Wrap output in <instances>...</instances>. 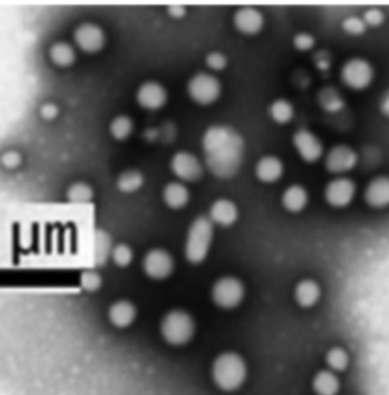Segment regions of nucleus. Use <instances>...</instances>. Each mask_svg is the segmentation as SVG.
Listing matches in <instances>:
<instances>
[{"label":"nucleus","mask_w":389,"mask_h":395,"mask_svg":"<svg viewBox=\"0 0 389 395\" xmlns=\"http://www.w3.org/2000/svg\"><path fill=\"white\" fill-rule=\"evenodd\" d=\"M203 151L207 168L218 178H231L243 161L245 141L238 129L228 125H212L203 136Z\"/></svg>","instance_id":"obj_1"},{"label":"nucleus","mask_w":389,"mask_h":395,"mask_svg":"<svg viewBox=\"0 0 389 395\" xmlns=\"http://www.w3.org/2000/svg\"><path fill=\"white\" fill-rule=\"evenodd\" d=\"M210 371L215 386L224 392L239 391L248 379L247 360L236 351H224L218 355Z\"/></svg>","instance_id":"obj_2"},{"label":"nucleus","mask_w":389,"mask_h":395,"mask_svg":"<svg viewBox=\"0 0 389 395\" xmlns=\"http://www.w3.org/2000/svg\"><path fill=\"white\" fill-rule=\"evenodd\" d=\"M213 240V222L208 216H196L187 229L184 254L186 259L196 265L206 260Z\"/></svg>","instance_id":"obj_3"},{"label":"nucleus","mask_w":389,"mask_h":395,"mask_svg":"<svg viewBox=\"0 0 389 395\" xmlns=\"http://www.w3.org/2000/svg\"><path fill=\"white\" fill-rule=\"evenodd\" d=\"M195 330L196 324L193 316L183 309L169 310L161 318L160 335L169 345L181 347L191 342Z\"/></svg>","instance_id":"obj_4"},{"label":"nucleus","mask_w":389,"mask_h":395,"mask_svg":"<svg viewBox=\"0 0 389 395\" xmlns=\"http://www.w3.org/2000/svg\"><path fill=\"white\" fill-rule=\"evenodd\" d=\"M245 298V284L240 278L225 276L218 278L212 286V301L220 309L231 310Z\"/></svg>","instance_id":"obj_5"},{"label":"nucleus","mask_w":389,"mask_h":395,"mask_svg":"<svg viewBox=\"0 0 389 395\" xmlns=\"http://www.w3.org/2000/svg\"><path fill=\"white\" fill-rule=\"evenodd\" d=\"M220 90V81L208 72H198L187 81V94L199 105L213 104L219 97Z\"/></svg>","instance_id":"obj_6"},{"label":"nucleus","mask_w":389,"mask_h":395,"mask_svg":"<svg viewBox=\"0 0 389 395\" xmlns=\"http://www.w3.org/2000/svg\"><path fill=\"white\" fill-rule=\"evenodd\" d=\"M373 65L363 58H351L342 65L341 80L353 90H363L373 81Z\"/></svg>","instance_id":"obj_7"},{"label":"nucleus","mask_w":389,"mask_h":395,"mask_svg":"<svg viewBox=\"0 0 389 395\" xmlns=\"http://www.w3.org/2000/svg\"><path fill=\"white\" fill-rule=\"evenodd\" d=\"M174 257L163 248H152L143 257V271L152 280H164L174 272Z\"/></svg>","instance_id":"obj_8"},{"label":"nucleus","mask_w":389,"mask_h":395,"mask_svg":"<svg viewBox=\"0 0 389 395\" xmlns=\"http://www.w3.org/2000/svg\"><path fill=\"white\" fill-rule=\"evenodd\" d=\"M73 40L75 45L87 53H96L102 50L107 41L104 29L96 23H92V21L78 25L73 31Z\"/></svg>","instance_id":"obj_9"},{"label":"nucleus","mask_w":389,"mask_h":395,"mask_svg":"<svg viewBox=\"0 0 389 395\" xmlns=\"http://www.w3.org/2000/svg\"><path fill=\"white\" fill-rule=\"evenodd\" d=\"M171 171L181 181H196L203 177V164L192 152L180 151L171 158Z\"/></svg>","instance_id":"obj_10"},{"label":"nucleus","mask_w":389,"mask_h":395,"mask_svg":"<svg viewBox=\"0 0 389 395\" xmlns=\"http://www.w3.org/2000/svg\"><path fill=\"white\" fill-rule=\"evenodd\" d=\"M292 144L304 161L315 163L322 156V141L310 129L299 128L295 131Z\"/></svg>","instance_id":"obj_11"},{"label":"nucleus","mask_w":389,"mask_h":395,"mask_svg":"<svg viewBox=\"0 0 389 395\" xmlns=\"http://www.w3.org/2000/svg\"><path fill=\"white\" fill-rule=\"evenodd\" d=\"M358 163V153L348 145L333 146L326 157V169L331 173H343L351 171Z\"/></svg>","instance_id":"obj_12"},{"label":"nucleus","mask_w":389,"mask_h":395,"mask_svg":"<svg viewBox=\"0 0 389 395\" xmlns=\"http://www.w3.org/2000/svg\"><path fill=\"white\" fill-rule=\"evenodd\" d=\"M356 193V185L353 180L338 177L335 180H331L324 190L326 201L331 207H346L351 202Z\"/></svg>","instance_id":"obj_13"},{"label":"nucleus","mask_w":389,"mask_h":395,"mask_svg":"<svg viewBox=\"0 0 389 395\" xmlns=\"http://www.w3.org/2000/svg\"><path fill=\"white\" fill-rule=\"evenodd\" d=\"M137 104L144 109H160L168 101V92L157 81L143 82L136 93Z\"/></svg>","instance_id":"obj_14"},{"label":"nucleus","mask_w":389,"mask_h":395,"mask_svg":"<svg viewBox=\"0 0 389 395\" xmlns=\"http://www.w3.org/2000/svg\"><path fill=\"white\" fill-rule=\"evenodd\" d=\"M233 21H235V26L239 32L245 36H254L263 28V14L257 8L254 6H240L236 13L235 17H233Z\"/></svg>","instance_id":"obj_15"},{"label":"nucleus","mask_w":389,"mask_h":395,"mask_svg":"<svg viewBox=\"0 0 389 395\" xmlns=\"http://www.w3.org/2000/svg\"><path fill=\"white\" fill-rule=\"evenodd\" d=\"M208 219L213 224L220 227H230L238 221L239 217V208L236 202H233L228 198H219L213 201L208 210Z\"/></svg>","instance_id":"obj_16"},{"label":"nucleus","mask_w":389,"mask_h":395,"mask_svg":"<svg viewBox=\"0 0 389 395\" xmlns=\"http://www.w3.org/2000/svg\"><path fill=\"white\" fill-rule=\"evenodd\" d=\"M137 318V307L128 300L114 301L108 307V321L117 328H127Z\"/></svg>","instance_id":"obj_17"},{"label":"nucleus","mask_w":389,"mask_h":395,"mask_svg":"<svg viewBox=\"0 0 389 395\" xmlns=\"http://www.w3.org/2000/svg\"><path fill=\"white\" fill-rule=\"evenodd\" d=\"M294 298L295 303L299 307H303V309L314 307L321 298L319 283L314 278H303L302 281H298L294 289Z\"/></svg>","instance_id":"obj_18"},{"label":"nucleus","mask_w":389,"mask_h":395,"mask_svg":"<svg viewBox=\"0 0 389 395\" xmlns=\"http://www.w3.org/2000/svg\"><path fill=\"white\" fill-rule=\"evenodd\" d=\"M365 201L371 207L380 208L389 205V177H375L365 189Z\"/></svg>","instance_id":"obj_19"},{"label":"nucleus","mask_w":389,"mask_h":395,"mask_svg":"<svg viewBox=\"0 0 389 395\" xmlns=\"http://www.w3.org/2000/svg\"><path fill=\"white\" fill-rule=\"evenodd\" d=\"M254 172L259 181L275 183L283 175V163L277 156H265L255 164Z\"/></svg>","instance_id":"obj_20"},{"label":"nucleus","mask_w":389,"mask_h":395,"mask_svg":"<svg viewBox=\"0 0 389 395\" xmlns=\"http://www.w3.org/2000/svg\"><path fill=\"white\" fill-rule=\"evenodd\" d=\"M312 391L315 395H338L341 391V380L336 372L330 369H319L312 377Z\"/></svg>","instance_id":"obj_21"},{"label":"nucleus","mask_w":389,"mask_h":395,"mask_svg":"<svg viewBox=\"0 0 389 395\" xmlns=\"http://www.w3.org/2000/svg\"><path fill=\"white\" fill-rule=\"evenodd\" d=\"M307 201H309L307 190L299 184L289 185V188L282 195L283 207L286 208V210L292 212V213L302 212L303 208L307 205Z\"/></svg>","instance_id":"obj_22"},{"label":"nucleus","mask_w":389,"mask_h":395,"mask_svg":"<svg viewBox=\"0 0 389 395\" xmlns=\"http://www.w3.org/2000/svg\"><path fill=\"white\" fill-rule=\"evenodd\" d=\"M188 190L181 181H172L164 185L163 201L169 208H183L188 202Z\"/></svg>","instance_id":"obj_23"},{"label":"nucleus","mask_w":389,"mask_h":395,"mask_svg":"<svg viewBox=\"0 0 389 395\" xmlns=\"http://www.w3.org/2000/svg\"><path fill=\"white\" fill-rule=\"evenodd\" d=\"M49 60L57 65V67H69L75 63L76 53L73 50V48L65 41H57L49 48L48 50Z\"/></svg>","instance_id":"obj_24"},{"label":"nucleus","mask_w":389,"mask_h":395,"mask_svg":"<svg viewBox=\"0 0 389 395\" xmlns=\"http://www.w3.org/2000/svg\"><path fill=\"white\" fill-rule=\"evenodd\" d=\"M144 183L143 173L137 169H128L122 172L117 178V189L122 193H136Z\"/></svg>","instance_id":"obj_25"},{"label":"nucleus","mask_w":389,"mask_h":395,"mask_svg":"<svg viewBox=\"0 0 389 395\" xmlns=\"http://www.w3.org/2000/svg\"><path fill=\"white\" fill-rule=\"evenodd\" d=\"M327 369L333 372H343L350 365V355L346 348L331 347L326 353Z\"/></svg>","instance_id":"obj_26"},{"label":"nucleus","mask_w":389,"mask_h":395,"mask_svg":"<svg viewBox=\"0 0 389 395\" xmlns=\"http://www.w3.org/2000/svg\"><path fill=\"white\" fill-rule=\"evenodd\" d=\"M270 117L275 124H287L294 117V105L287 99H275V101L268 108Z\"/></svg>","instance_id":"obj_27"},{"label":"nucleus","mask_w":389,"mask_h":395,"mask_svg":"<svg viewBox=\"0 0 389 395\" xmlns=\"http://www.w3.org/2000/svg\"><path fill=\"white\" fill-rule=\"evenodd\" d=\"M318 101H319V105L329 113H336V112H339V109L343 108L342 96L339 94L338 90L331 89V87H326L324 90L319 92Z\"/></svg>","instance_id":"obj_28"},{"label":"nucleus","mask_w":389,"mask_h":395,"mask_svg":"<svg viewBox=\"0 0 389 395\" xmlns=\"http://www.w3.org/2000/svg\"><path fill=\"white\" fill-rule=\"evenodd\" d=\"M132 129H134V124H132L131 117H128L125 114L116 116L110 122V134L113 136V139H116V140L128 139L132 133Z\"/></svg>","instance_id":"obj_29"},{"label":"nucleus","mask_w":389,"mask_h":395,"mask_svg":"<svg viewBox=\"0 0 389 395\" xmlns=\"http://www.w3.org/2000/svg\"><path fill=\"white\" fill-rule=\"evenodd\" d=\"M70 202H87L93 198V189L85 183H75L68 190Z\"/></svg>","instance_id":"obj_30"},{"label":"nucleus","mask_w":389,"mask_h":395,"mask_svg":"<svg viewBox=\"0 0 389 395\" xmlns=\"http://www.w3.org/2000/svg\"><path fill=\"white\" fill-rule=\"evenodd\" d=\"M111 260H113L119 268H127L134 257L131 247L127 244H117L116 247L111 248Z\"/></svg>","instance_id":"obj_31"},{"label":"nucleus","mask_w":389,"mask_h":395,"mask_svg":"<svg viewBox=\"0 0 389 395\" xmlns=\"http://www.w3.org/2000/svg\"><path fill=\"white\" fill-rule=\"evenodd\" d=\"M342 29L347 32L350 36H361L365 32L366 26L363 23L362 17L358 16H350L347 18L342 20Z\"/></svg>","instance_id":"obj_32"},{"label":"nucleus","mask_w":389,"mask_h":395,"mask_svg":"<svg viewBox=\"0 0 389 395\" xmlns=\"http://www.w3.org/2000/svg\"><path fill=\"white\" fill-rule=\"evenodd\" d=\"M206 64L210 70L220 72L222 69L227 67V57L222 52L213 50L206 57Z\"/></svg>","instance_id":"obj_33"},{"label":"nucleus","mask_w":389,"mask_h":395,"mask_svg":"<svg viewBox=\"0 0 389 395\" xmlns=\"http://www.w3.org/2000/svg\"><path fill=\"white\" fill-rule=\"evenodd\" d=\"M292 43L297 50L306 52L315 46V38L312 34H309V32H298V34L294 36Z\"/></svg>","instance_id":"obj_34"},{"label":"nucleus","mask_w":389,"mask_h":395,"mask_svg":"<svg viewBox=\"0 0 389 395\" xmlns=\"http://www.w3.org/2000/svg\"><path fill=\"white\" fill-rule=\"evenodd\" d=\"M362 20H363V23L365 26H380L383 23V20H385V16L382 11L379 8H370V9H366L363 16H362Z\"/></svg>","instance_id":"obj_35"},{"label":"nucleus","mask_w":389,"mask_h":395,"mask_svg":"<svg viewBox=\"0 0 389 395\" xmlns=\"http://www.w3.org/2000/svg\"><path fill=\"white\" fill-rule=\"evenodd\" d=\"M101 276H99L97 272L95 271H87L85 274H82V278H81V284L85 291H97L101 288Z\"/></svg>","instance_id":"obj_36"},{"label":"nucleus","mask_w":389,"mask_h":395,"mask_svg":"<svg viewBox=\"0 0 389 395\" xmlns=\"http://www.w3.org/2000/svg\"><path fill=\"white\" fill-rule=\"evenodd\" d=\"M111 254V244H110V239L105 234L104 240L97 239V244H96V256L101 261H105L108 259V256Z\"/></svg>","instance_id":"obj_37"},{"label":"nucleus","mask_w":389,"mask_h":395,"mask_svg":"<svg viewBox=\"0 0 389 395\" xmlns=\"http://www.w3.org/2000/svg\"><path fill=\"white\" fill-rule=\"evenodd\" d=\"M41 116L46 119V120H52L53 117H57V114H58V108L55 107L53 104H44L43 107H41Z\"/></svg>","instance_id":"obj_38"},{"label":"nucleus","mask_w":389,"mask_h":395,"mask_svg":"<svg viewBox=\"0 0 389 395\" xmlns=\"http://www.w3.org/2000/svg\"><path fill=\"white\" fill-rule=\"evenodd\" d=\"M168 13L174 17H181L186 14V8L183 5H171L168 8Z\"/></svg>","instance_id":"obj_39"},{"label":"nucleus","mask_w":389,"mask_h":395,"mask_svg":"<svg viewBox=\"0 0 389 395\" xmlns=\"http://www.w3.org/2000/svg\"><path fill=\"white\" fill-rule=\"evenodd\" d=\"M380 109L386 117H389V90L380 99Z\"/></svg>","instance_id":"obj_40"}]
</instances>
